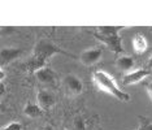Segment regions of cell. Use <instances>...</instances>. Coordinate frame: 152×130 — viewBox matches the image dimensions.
Returning a JSON list of instances; mask_svg holds the SVG:
<instances>
[{"instance_id": "277c9868", "label": "cell", "mask_w": 152, "mask_h": 130, "mask_svg": "<svg viewBox=\"0 0 152 130\" xmlns=\"http://www.w3.org/2000/svg\"><path fill=\"white\" fill-rule=\"evenodd\" d=\"M63 86L64 90L72 96H77L82 91H83V83L74 74H66L63 80Z\"/></svg>"}, {"instance_id": "9a60e30c", "label": "cell", "mask_w": 152, "mask_h": 130, "mask_svg": "<svg viewBox=\"0 0 152 130\" xmlns=\"http://www.w3.org/2000/svg\"><path fill=\"white\" fill-rule=\"evenodd\" d=\"M138 130H152V122L147 118H144V120L142 118V122H140Z\"/></svg>"}, {"instance_id": "52a82bcc", "label": "cell", "mask_w": 152, "mask_h": 130, "mask_svg": "<svg viewBox=\"0 0 152 130\" xmlns=\"http://www.w3.org/2000/svg\"><path fill=\"white\" fill-rule=\"evenodd\" d=\"M37 104L43 111H50L56 104V98L51 91L48 90H39L37 94Z\"/></svg>"}, {"instance_id": "8992f818", "label": "cell", "mask_w": 152, "mask_h": 130, "mask_svg": "<svg viewBox=\"0 0 152 130\" xmlns=\"http://www.w3.org/2000/svg\"><path fill=\"white\" fill-rule=\"evenodd\" d=\"M34 76H35V78L40 82V83L46 85V86L53 87V86H56V83H57V73L48 66H44L38 72H35Z\"/></svg>"}, {"instance_id": "6da1fadb", "label": "cell", "mask_w": 152, "mask_h": 130, "mask_svg": "<svg viewBox=\"0 0 152 130\" xmlns=\"http://www.w3.org/2000/svg\"><path fill=\"white\" fill-rule=\"evenodd\" d=\"M57 53H63V55H66V56H70V57H75L74 55L66 52L65 50L60 48V47L56 46L55 43L50 42V40H46V39H42L35 44L33 57L23 65V68H25L26 72L35 73V72H38L39 69L47 66L48 59L55 56V55H57Z\"/></svg>"}, {"instance_id": "7a4b0ae2", "label": "cell", "mask_w": 152, "mask_h": 130, "mask_svg": "<svg viewBox=\"0 0 152 130\" xmlns=\"http://www.w3.org/2000/svg\"><path fill=\"white\" fill-rule=\"evenodd\" d=\"M92 82L98 90L105 92V94L110 95V96L116 98L118 102H122V103H127L130 102V95L127 92L122 91L118 87V85L116 83L115 78H113L110 74H108L104 70H95L92 73Z\"/></svg>"}, {"instance_id": "7c38bea8", "label": "cell", "mask_w": 152, "mask_h": 130, "mask_svg": "<svg viewBox=\"0 0 152 130\" xmlns=\"http://www.w3.org/2000/svg\"><path fill=\"white\" fill-rule=\"evenodd\" d=\"M134 66V60L133 57L130 56H118L116 59V68L118 70H124V72H127V70H131Z\"/></svg>"}, {"instance_id": "5b68a950", "label": "cell", "mask_w": 152, "mask_h": 130, "mask_svg": "<svg viewBox=\"0 0 152 130\" xmlns=\"http://www.w3.org/2000/svg\"><path fill=\"white\" fill-rule=\"evenodd\" d=\"M152 73V70L147 69V68H142V69H137L133 72H129L122 77V83L124 86H131V85H137L139 82L144 81L146 78Z\"/></svg>"}, {"instance_id": "ba28073f", "label": "cell", "mask_w": 152, "mask_h": 130, "mask_svg": "<svg viewBox=\"0 0 152 130\" xmlns=\"http://www.w3.org/2000/svg\"><path fill=\"white\" fill-rule=\"evenodd\" d=\"M102 56H103V50L99 48V47H95V48H90V50H86L85 52H82L81 56H79V60H81L82 64L91 66V65H95L96 63H99Z\"/></svg>"}, {"instance_id": "2e32d148", "label": "cell", "mask_w": 152, "mask_h": 130, "mask_svg": "<svg viewBox=\"0 0 152 130\" xmlns=\"http://www.w3.org/2000/svg\"><path fill=\"white\" fill-rule=\"evenodd\" d=\"M144 86H146V90L148 92V95H150V98L152 99V82H146Z\"/></svg>"}, {"instance_id": "ac0fdd59", "label": "cell", "mask_w": 152, "mask_h": 130, "mask_svg": "<svg viewBox=\"0 0 152 130\" xmlns=\"http://www.w3.org/2000/svg\"><path fill=\"white\" fill-rule=\"evenodd\" d=\"M43 130H51V128H46V129H43Z\"/></svg>"}, {"instance_id": "5bb4252c", "label": "cell", "mask_w": 152, "mask_h": 130, "mask_svg": "<svg viewBox=\"0 0 152 130\" xmlns=\"http://www.w3.org/2000/svg\"><path fill=\"white\" fill-rule=\"evenodd\" d=\"M1 130H22V125L17 121H13V122H11V124L3 126Z\"/></svg>"}, {"instance_id": "4fadbf2b", "label": "cell", "mask_w": 152, "mask_h": 130, "mask_svg": "<svg viewBox=\"0 0 152 130\" xmlns=\"http://www.w3.org/2000/svg\"><path fill=\"white\" fill-rule=\"evenodd\" d=\"M70 130H87V125L82 115H77L74 116L72 120V125H70Z\"/></svg>"}, {"instance_id": "9c48e42d", "label": "cell", "mask_w": 152, "mask_h": 130, "mask_svg": "<svg viewBox=\"0 0 152 130\" xmlns=\"http://www.w3.org/2000/svg\"><path fill=\"white\" fill-rule=\"evenodd\" d=\"M22 52L23 51L21 48H7V47L1 48V52H0V59H1L0 65H1V69L7 64L12 63V61H15L17 57L21 56Z\"/></svg>"}, {"instance_id": "8fae6325", "label": "cell", "mask_w": 152, "mask_h": 130, "mask_svg": "<svg viewBox=\"0 0 152 130\" xmlns=\"http://www.w3.org/2000/svg\"><path fill=\"white\" fill-rule=\"evenodd\" d=\"M23 115L30 118H38L43 115V109L37 103H27L23 107Z\"/></svg>"}, {"instance_id": "3957f363", "label": "cell", "mask_w": 152, "mask_h": 130, "mask_svg": "<svg viewBox=\"0 0 152 130\" xmlns=\"http://www.w3.org/2000/svg\"><path fill=\"white\" fill-rule=\"evenodd\" d=\"M122 26H98L95 29L94 37L100 40L109 51H112L115 55L122 53V40L120 37Z\"/></svg>"}, {"instance_id": "e0dca14e", "label": "cell", "mask_w": 152, "mask_h": 130, "mask_svg": "<svg viewBox=\"0 0 152 130\" xmlns=\"http://www.w3.org/2000/svg\"><path fill=\"white\" fill-rule=\"evenodd\" d=\"M147 69H150V70H152V56L148 59V61H147Z\"/></svg>"}, {"instance_id": "30bf717a", "label": "cell", "mask_w": 152, "mask_h": 130, "mask_svg": "<svg viewBox=\"0 0 152 130\" xmlns=\"http://www.w3.org/2000/svg\"><path fill=\"white\" fill-rule=\"evenodd\" d=\"M133 48L137 53H144L148 48V43L144 35L142 34H135L133 37Z\"/></svg>"}]
</instances>
